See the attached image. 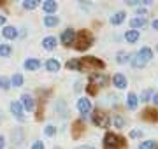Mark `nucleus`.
Here are the masks:
<instances>
[{
  "label": "nucleus",
  "instance_id": "1",
  "mask_svg": "<svg viewBox=\"0 0 158 149\" xmlns=\"http://www.w3.org/2000/svg\"><path fill=\"white\" fill-rule=\"evenodd\" d=\"M93 44V35H91L90 30H81L77 35H76V49L77 51H85Z\"/></svg>",
  "mask_w": 158,
  "mask_h": 149
},
{
  "label": "nucleus",
  "instance_id": "2",
  "mask_svg": "<svg viewBox=\"0 0 158 149\" xmlns=\"http://www.w3.org/2000/svg\"><path fill=\"white\" fill-rule=\"evenodd\" d=\"M104 147L106 149H123L125 147V140L119 135L113 132H107L104 137Z\"/></svg>",
  "mask_w": 158,
  "mask_h": 149
},
{
  "label": "nucleus",
  "instance_id": "3",
  "mask_svg": "<svg viewBox=\"0 0 158 149\" xmlns=\"http://www.w3.org/2000/svg\"><path fill=\"white\" fill-rule=\"evenodd\" d=\"M91 121H93V125L98 126V128H109V125H111V118H109V114H106L104 111H98V109L93 111Z\"/></svg>",
  "mask_w": 158,
  "mask_h": 149
},
{
  "label": "nucleus",
  "instance_id": "4",
  "mask_svg": "<svg viewBox=\"0 0 158 149\" xmlns=\"http://www.w3.org/2000/svg\"><path fill=\"white\" fill-rule=\"evenodd\" d=\"M83 69H104V62L95 56H85L81 58V70Z\"/></svg>",
  "mask_w": 158,
  "mask_h": 149
},
{
  "label": "nucleus",
  "instance_id": "5",
  "mask_svg": "<svg viewBox=\"0 0 158 149\" xmlns=\"http://www.w3.org/2000/svg\"><path fill=\"white\" fill-rule=\"evenodd\" d=\"M76 30L72 28H67V30H63V34H62V44H65V46H70V44H74L76 42Z\"/></svg>",
  "mask_w": 158,
  "mask_h": 149
},
{
  "label": "nucleus",
  "instance_id": "6",
  "mask_svg": "<svg viewBox=\"0 0 158 149\" xmlns=\"http://www.w3.org/2000/svg\"><path fill=\"white\" fill-rule=\"evenodd\" d=\"M107 84V77L104 74H91L90 75V84L88 86H106Z\"/></svg>",
  "mask_w": 158,
  "mask_h": 149
},
{
  "label": "nucleus",
  "instance_id": "7",
  "mask_svg": "<svg viewBox=\"0 0 158 149\" xmlns=\"http://www.w3.org/2000/svg\"><path fill=\"white\" fill-rule=\"evenodd\" d=\"M77 111L81 112V114L85 116V114H88L91 111V102L88 100L86 97H83V98H79L77 100Z\"/></svg>",
  "mask_w": 158,
  "mask_h": 149
},
{
  "label": "nucleus",
  "instance_id": "8",
  "mask_svg": "<svg viewBox=\"0 0 158 149\" xmlns=\"http://www.w3.org/2000/svg\"><path fill=\"white\" fill-rule=\"evenodd\" d=\"M11 112L14 114L18 121H25V114H23V105L21 102H12L11 103Z\"/></svg>",
  "mask_w": 158,
  "mask_h": 149
},
{
  "label": "nucleus",
  "instance_id": "9",
  "mask_svg": "<svg viewBox=\"0 0 158 149\" xmlns=\"http://www.w3.org/2000/svg\"><path fill=\"white\" fill-rule=\"evenodd\" d=\"M113 83H114V86L119 88V90H123V88L128 86V81H127V77H125L123 74H119V72L113 75Z\"/></svg>",
  "mask_w": 158,
  "mask_h": 149
},
{
  "label": "nucleus",
  "instance_id": "10",
  "mask_svg": "<svg viewBox=\"0 0 158 149\" xmlns=\"http://www.w3.org/2000/svg\"><path fill=\"white\" fill-rule=\"evenodd\" d=\"M21 105H23V109L25 111H34V98L30 97L28 93H25V95H23L21 97Z\"/></svg>",
  "mask_w": 158,
  "mask_h": 149
},
{
  "label": "nucleus",
  "instance_id": "11",
  "mask_svg": "<svg viewBox=\"0 0 158 149\" xmlns=\"http://www.w3.org/2000/svg\"><path fill=\"white\" fill-rule=\"evenodd\" d=\"M146 18L144 16H139V18H132V19H130V26H132V30H137V28H144V26H146Z\"/></svg>",
  "mask_w": 158,
  "mask_h": 149
},
{
  "label": "nucleus",
  "instance_id": "12",
  "mask_svg": "<svg viewBox=\"0 0 158 149\" xmlns=\"http://www.w3.org/2000/svg\"><path fill=\"white\" fill-rule=\"evenodd\" d=\"M42 9H44L48 14H53V12H56L58 4L56 2H53V0H46V2H42Z\"/></svg>",
  "mask_w": 158,
  "mask_h": 149
},
{
  "label": "nucleus",
  "instance_id": "13",
  "mask_svg": "<svg viewBox=\"0 0 158 149\" xmlns=\"http://www.w3.org/2000/svg\"><path fill=\"white\" fill-rule=\"evenodd\" d=\"M137 103H139V97H137L135 93H128V97H127V105H128L130 111L137 109Z\"/></svg>",
  "mask_w": 158,
  "mask_h": 149
},
{
  "label": "nucleus",
  "instance_id": "14",
  "mask_svg": "<svg viewBox=\"0 0 158 149\" xmlns=\"http://www.w3.org/2000/svg\"><path fill=\"white\" fill-rule=\"evenodd\" d=\"M139 30H127V34H125V39H127V42H130V44H134V42H137L139 40Z\"/></svg>",
  "mask_w": 158,
  "mask_h": 149
},
{
  "label": "nucleus",
  "instance_id": "15",
  "mask_svg": "<svg viewBox=\"0 0 158 149\" xmlns=\"http://www.w3.org/2000/svg\"><path fill=\"white\" fill-rule=\"evenodd\" d=\"M46 69L49 70V72H58L60 70V62H58L56 58H49L46 62Z\"/></svg>",
  "mask_w": 158,
  "mask_h": 149
},
{
  "label": "nucleus",
  "instance_id": "16",
  "mask_svg": "<svg viewBox=\"0 0 158 149\" xmlns=\"http://www.w3.org/2000/svg\"><path fill=\"white\" fill-rule=\"evenodd\" d=\"M40 67V62L37 58H28V60H25V69L27 70H37Z\"/></svg>",
  "mask_w": 158,
  "mask_h": 149
},
{
  "label": "nucleus",
  "instance_id": "17",
  "mask_svg": "<svg viewBox=\"0 0 158 149\" xmlns=\"http://www.w3.org/2000/svg\"><path fill=\"white\" fill-rule=\"evenodd\" d=\"M2 35H4L6 39H16V37H18V30L14 28V26H4Z\"/></svg>",
  "mask_w": 158,
  "mask_h": 149
},
{
  "label": "nucleus",
  "instance_id": "18",
  "mask_svg": "<svg viewBox=\"0 0 158 149\" xmlns=\"http://www.w3.org/2000/svg\"><path fill=\"white\" fill-rule=\"evenodd\" d=\"M125 18H127V12L118 11L114 16H111V25H121L125 21Z\"/></svg>",
  "mask_w": 158,
  "mask_h": 149
},
{
  "label": "nucleus",
  "instance_id": "19",
  "mask_svg": "<svg viewBox=\"0 0 158 149\" xmlns=\"http://www.w3.org/2000/svg\"><path fill=\"white\" fill-rule=\"evenodd\" d=\"M58 23H60V18L55 16V14H48V16H44V25L46 26H56Z\"/></svg>",
  "mask_w": 158,
  "mask_h": 149
},
{
  "label": "nucleus",
  "instance_id": "20",
  "mask_svg": "<svg viewBox=\"0 0 158 149\" xmlns=\"http://www.w3.org/2000/svg\"><path fill=\"white\" fill-rule=\"evenodd\" d=\"M55 46H56V39L55 37H46V39H42V47L44 49L51 51V49H55Z\"/></svg>",
  "mask_w": 158,
  "mask_h": 149
},
{
  "label": "nucleus",
  "instance_id": "21",
  "mask_svg": "<svg viewBox=\"0 0 158 149\" xmlns=\"http://www.w3.org/2000/svg\"><path fill=\"white\" fill-rule=\"evenodd\" d=\"M137 56H141L142 60H144V62L148 63V62H149V60H151V58H153V51H151V49H149V47H142L141 51L137 53Z\"/></svg>",
  "mask_w": 158,
  "mask_h": 149
},
{
  "label": "nucleus",
  "instance_id": "22",
  "mask_svg": "<svg viewBox=\"0 0 158 149\" xmlns=\"http://www.w3.org/2000/svg\"><path fill=\"white\" fill-rule=\"evenodd\" d=\"M67 69L69 70H81V60H77V58L69 60L67 62Z\"/></svg>",
  "mask_w": 158,
  "mask_h": 149
},
{
  "label": "nucleus",
  "instance_id": "23",
  "mask_svg": "<svg viewBox=\"0 0 158 149\" xmlns=\"http://www.w3.org/2000/svg\"><path fill=\"white\" fill-rule=\"evenodd\" d=\"M116 62H118V63H127V62H132V56H130L128 53L119 51L118 54H116Z\"/></svg>",
  "mask_w": 158,
  "mask_h": 149
},
{
  "label": "nucleus",
  "instance_id": "24",
  "mask_svg": "<svg viewBox=\"0 0 158 149\" xmlns=\"http://www.w3.org/2000/svg\"><path fill=\"white\" fill-rule=\"evenodd\" d=\"M158 112L155 109H146L144 111V114H142V118H144V119H149V121H153V119H156L158 118Z\"/></svg>",
  "mask_w": 158,
  "mask_h": 149
},
{
  "label": "nucleus",
  "instance_id": "25",
  "mask_svg": "<svg viewBox=\"0 0 158 149\" xmlns=\"http://www.w3.org/2000/svg\"><path fill=\"white\" fill-rule=\"evenodd\" d=\"M21 84H23V75L21 74H14V75H12V79H11V86L19 88Z\"/></svg>",
  "mask_w": 158,
  "mask_h": 149
},
{
  "label": "nucleus",
  "instance_id": "26",
  "mask_svg": "<svg viewBox=\"0 0 158 149\" xmlns=\"http://www.w3.org/2000/svg\"><path fill=\"white\" fill-rule=\"evenodd\" d=\"M11 53H12V49L9 44H0V56L2 58H7Z\"/></svg>",
  "mask_w": 158,
  "mask_h": 149
},
{
  "label": "nucleus",
  "instance_id": "27",
  "mask_svg": "<svg viewBox=\"0 0 158 149\" xmlns=\"http://www.w3.org/2000/svg\"><path fill=\"white\" fill-rule=\"evenodd\" d=\"M132 65H134V69H142V67L146 65V62H144L141 56H137L135 54V56L132 58Z\"/></svg>",
  "mask_w": 158,
  "mask_h": 149
},
{
  "label": "nucleus",
  "instance_id": "28",
  "mask_svg": "<svg viewBox=\"0 0 158 149\" xmlns=\"http://www.w3.org/2000/svg\"><path fill=\"white\" fill-rule=\"evenodd\" d=\"M39 0H25L23 2V7L25 9H28V11H32V9H35V7H39Z\"/></svg>",
  "mask_w": 158,
  "mask_h": 149
},
{
  "label": "nucleus",
  "instance_id": "29",
  "mask_svg": "<svg viewBox=\"0 0 158 149\" xmlns=\"http://www.w3.org/2000/svg\"><path fill=\"white\" fill-rule=\"evenodd\" d=\"M155 147H156L155 140H144V142L139 144V149H155Z\"/></svg>",
  "mask_w": 158,
  "mask_h": 149
},
{
  "label": "nucleus",
  "instance_id": "30",
  "mask_svg": "<svg viewBox=\"0 0 158 149\" xmlns=\"http://www.w3.org/2000/svg\"><path fill=\"white\" fill-rule=\"evenodd\" d=\"M81 132H83V121H76L74 123V137L77 139L81 135Z\"/></svg>",
  "mask_w": 158,
  "mask_h": 149
},
{
  "label": "nucleus",
  "instance_id": "31",
  "mask_svg": "<svg viewBox=\"0 0 158 149\" xmlns=\"http://www.w3.org/2000/svg\"><path fill=\"white\" fill-rule=\"evenodd\" d=\"M151 90H144V91L141 93V97H139V100H141V102H148V100H149V98H151Z\"/></svg>",
  "mask_w": 158,
  "mask_h": 149
},
{
  "label": "nucleus",
  "instance_id": "32",
  "mask_svg": "<svg viewBox=\"0 0 158 149\" xmlns=\"http://www.w3.org/2000/svg\"><path fill=\"white\" fill-rule=\"evenodd\" d=\"M0 88L2 90H9L11 88V81L7 79V77H0Z\"/></svg>",
  "mask_w": 158,
  "mask_h": 149
},
{
  "label": "nucleus",
  "instance_id": "33",
  "mask_svg": "<svg viewBox=\"0 0 158 149\" xmlns=\"http://www.w3.org/2000/svg\"><path fill=\"white\" fill-rule=\"evenodd\" d=\"M114 126H116V128H123L125 126V121H123L121 116H114Z\"/></svg>",
  "mask_w": 158,
  "mask_h": 149
},
{
  "label": "nucleus",
  "instance_id": "34",
  "mask_svg": "<svg viewBox=\"0 0 158 149\" xmlns=\"http://www.w3.org/2000/svg\"><path fill=\"white\" fill-rule=\"evenodd\" d=\"M44 132H46V135H49V137H51V135H55V133H56V128H55L53 125H48Z\"/></svg>",
  "mask_w": 158,
  "mask_h": 149
},
{
  "label": "nucleus",
  "instance_id": "35",
  "mask_svg": "<svg viewBox=\"0 0 158 149\" xmlns=\"http://www.w3.org/2000/svg\"><path fill=\"white\" fill-rule=\"evenodd\" d=\"M130 137H132V139L142 137V130H132V132H130Z\"/></svg>",
  "mask_w": 158,
  "mask_h": 149
},
{
  "label": "nucleus",
  "instance_id": "36",
  "mask_svg": "<svg viewBox=\"0 0 158 149\" xmlns=\"http://www.w3.org/2000/svg\"><path fill=\"white\" fill-rule=\"evenodd\" d=\"M32 149H44V144L37 140V142H34V146H32Z\"/></svg>",
  "mask_w": 158,
  "mask_h": 149
},
{
  "label": "nucleus",
  "instance_id": "37",
  "mask_svg": "<svg viewBox=\"0 0 158 149\" xmlns=\"http://www.w3.org/2000/svg\"><path fill=\"white\" fill-rule=\"evenodd\" d=\"M4 146H6V139L0 135V149H4Z\"/></svg>",
  "mask_w": 158,
  "mask_h": 149
},
{
  "label": "nucleus",
  "instance_id": "38",
  "mask_svg": "<svg viewBox=\"0 0 158 149\" xmlns=\"http://www.w3.org/2000/svg\"><path fill=\"white\" fill-rule=\"evenodd\" d=\"M4 25H6V16L0 14V26H4Z\"/></svg>",
  "mask_w": 158,
  "mask_h": 149
},
{
  "label": "nucleus",
  "instance_id": "39",
  "mask_svg": "<svg viewBox=\"0 0 158 149\" xmlns=\"http://www.w3.org/2000/svg\"><path fill=\"white\" fill-rule=\"evenodd\" d=\"M153 102H155V105H158V93L153 95Z\"/></svg>",
  "mask_w": 158,
  "mask_h": 149
},
{
  "label": "nucleus",
  "instance_id": "40",
  "mask_svg": "<svg viewBox=\"0 0 158 149\" xmlns=\"http://www.w3.org/2000/svg\"><path fill=\"white\" fill-rule=\"evenodd\" d=\"M77 149H95V147H91V146H79Z\"/></svg>",
  "mask_w": 158,
  "mask_h": 149
},
{
  "label": "nucleus",
  "instance_id": "41",
  "mask_svg": "<svg viewBox=\"0 0 158 149\" xmlns=\"http://www.w3.org/2000/svg\"><path fill=\"white\" fill-rule=\"evenodd\" d=\"M153 28L158 30V19H155V21H153Z\"/></svg>",
  "mask_w": 158,
  "mask_h": 149
},
{
  "label": "nucleus",
  "instance_id": "42",
  "mask_svg": "<svg viewBox=\"0 0 158 149\" xmlns=\"http://www.w3.org/2000/svg\"><path fill=\"white\" fill-rule=\"evenodd\" d=\"M156 49H158V46H156Z\"/></svg>",
  "mask_w": 158,
  "mask_h": 149
}]
</instances>
